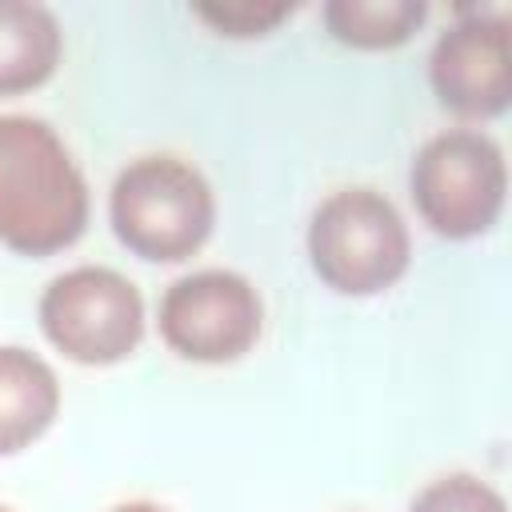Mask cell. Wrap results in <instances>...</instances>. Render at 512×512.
<instances>
[{
  "instance_id": "13",
  "label": "cell",
  "mask_w": 512,
  "mask_h": 512,
  "mask_svg": "<svg viewBox=\"0 0 512 512\" xmlns=\"http://www.w3.org/2000/svg\"><path fill=\"white\" fill-rule=\"evenodd\" d=\"M108 512H164V508L152 504V500H128V504H116V508H108Z\"/></svg>"
},
{
  "instance_id": "2",
  "label": "cell",
  "mask_w": 512,
  "mask_h": 512,
  "mask_svg": "<svg viewBox=\"0 0 512 512\" xmlns=\"http://www.w3.org/2000/svg\"><path fill=\"white\" fill-rule=\"evenodd\" d=\"M116 240L148 264H180L204 248L216 224V200L200 168L180 156H136L108 192Z\"/></svg>"
},
{
  "instance_id": "4",
  "label": "cell",
  "mask_w": 512,
  "mask_h": 512,
  "mask_svg": "<svg viewBox=\"0 0 512 512\" xmlns=\"http://www.w3.org/2000/svg\"><path fill=\"white\" fill-rule=\"evenodd\" d=\"M408 192L420 220L444 240H472L500 220L508 168L504 152L488 132L452 128L432 136L412 168Z\"/></svg>"
},
{
  "instance_id": "11",
  "label": "cell",
  "mask_w": 512,
  "mask_h": 512,
  "mask_svg": "<svg viewBox=\"0 0 512 512\" xmlns=\"http://www.w3.org/2000/svg\"><path fill=\"white\" fill-rule=\"evenodd\" d=\"M408 512H508V504L488 480L472 472H448L420 488Z\"/></svg>"
},
{
  "instance_id": "12",
  "label": "cell",
  "mask_w": 512,
  "mask_h": 512,
  "mask_svg": "<svg viewBox=\"0 0 512 512\" xmlns=\"http://www.w3.org/2000/svg\"><path fill=\"white\" fill-rule=\"evenodd\" d=\"M212 32L232 36V40H248V36H268L280 20H288L296 8L292 4H196L192 8Z\"/></svg>"
},
{
  "instance_id": "1",
  "label": "cell",
  "mask_w": 512,
  "mask_h": 512,
  "mask_svg": "<svg viewBox=\"0 0 512 512\" xmlns=\"http://www.w3.org/2000/svg\"><path fill=\"white\" fill-rule=\"evenodd\" d=\"M88 228V184L40 116H0V244L20 256L72 248Z\"/></svg>"
},
{
  "instance_id": "7",
  "label": "cell",
  "mask_w": 512,
  "mask_h": 512,
  "mask_svg": "<svg viewBox=\"0 0 512 512\" xmlns=\"http://www.w3.org/2000/svg\"><path fill=\"white\" fill-rule=\"evenodd\" d=\"M428 80L436 100L468 120L500 116L512 100L508 20L492 12H464L444 28L428 56Z\"/></svg>"
},
{
  "instance_id": "6",
  "label": "cell",
  "mask_w": 512,
  "mask_h": 512,
  "mask_svg": "<svg viewBox=\"0 0 512 512\" xmlns=\"http://www.w3.org/2000/svg\"><path fill=\"white\" fill-rule=\"evenodd\" d=\"M264 304L248 276L200 268L160 296V340L192 364H232L260 340Z\"/></svg>"
},
{
  "instance_id": "3",
  "label": "cell",
  "mask_w": 512,
  "mask_h": 512,
  "mask_svg": "<svg viewBox=\"0 0 512 512\" xmlns=\"http://www.w3.org/2000/svg\"><path fill=\"white\" fill-rule=\"evenodd\" d=\"M412 240L396 204L376 188H340L312 212V272L340 296H376L408 272Z\"/></svg>"
},
{
  "instance_id": "10",
  "label": "cell",
  "mask_w": 512,
  "mask_h": 512,
  "mask_svg": "<svg viewBox=\"0 0 512 512\" xmlns=\"http://www.w3.org/2000/svg\"><path fill=\"white\" fill-rule=\"evenodd\" d=\"M320 16L340 44L380 52V48L408 44L428 20V4L424 0H328Z\"/></svg>"
},
{
  "instance_id": "9",
  "label": "cell",
  "mask_w": 512,
  "mask_h": 512,
  "mask_svg": "<svg viewBox=\"0 0 512 512\" xmlns=\"http://www.w3.org/2000/svg\"><path fill=\"white\" fill-rule=\"evenodd\" d=\"M64 52V32L44 4L0 0V96L40 88Z\"/></svg>"
},
{
  "instance_id": "14",
  "label": "cell",
  "mask_w": 512,
  "mask_h": 512,
  "mask_svg": "<svg viewBox=\"0 0 512 512\" xmlns=\"http://www.w3.org/2000/svg\"><path fill=\"white\" fill-rule=\"evenodd\" d=\"M0 512H12V508H0Z\"/></svg>"
},
{
  "instance_id": "5",
  "label": "cell",
  "mask_w": 512,
  "mask_h": 512,
  "mask_svg": "<svg viewBox=\"0 0 512 512\" xmlns=\"http://www.w3.org/2000/svg\"><path fill=\"white\" fill-rule=\"evenodd\" d=\"M40 328L48 344L72 364H120L144 340V296L116 268L84 264L60 272L44 288Z\"/></svg>"
},
{
  "instance_id": "8",
  "label": "cell",
  "mask_w": 512,
  "mask_h": 512,
  "mask_svg": "<svg viewBox=\"0 0 512 512\" xmlns=\"http://www.w3.org/2000/svg\"><path fill=\"white\" fill-rule=\"evenodd\" d=\"M60 412L56 372L20 344H0V456L24 452Z\"/></svg>"
}]
</instances>
